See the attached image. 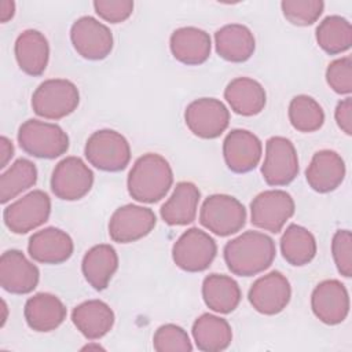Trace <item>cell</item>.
Listing matches in <instances>:
<instances>
[{
	"instance_id": "35",
	"label": "cell",
	"mask_w": 352,
	"mask_h": 352,
	"mask_svg": "<svg viewBox=\"0 0 352 352\" xmlns=\"http://www.w3.org/2000/svg\"><path fill=\"white\" fill-rule=\"evenodd\" d=\"M285 18L297 26H308L319 19L324 3L322 0H285L280 3Z\"/></svg>"
},
{
	"instance_id": "29",
	"label": "cell",
	"mask_w": 352,
	"mask_h": 352,
	"mask_svg": "<svg viewBox=\"0 0 352 352\" xmlns=\"http://www.w3.org/2000/svg\"><path fill=\"white\" fill-rule=\"evenodd\" d=\"M202 297L212 311L230 314L238 307L242 294L239 285L231 276L210 274L204 279Z\"/></svg>"
},
{
	"instance_id": "21",
	"label": "cell",
	"mask_w": 352,
	"mask_h": 352,
	"mask_svg": "<svg viewBox=\"0 0 352 352\" xmlns=\"http://www.w3.org/2000/svg\"><path fill=\"white\" fill-rule=\"evenodd\" d=\"M23 315L32 330L47 333L63 323L66 319V307L51 293H37L26 301Z\"/></svg>"
},
{
	"instance_id": "7",
	"label": "cell",
	"mask_w": 352,
	"mask_h": 352,
	"mask_svg": "<svg viewBox=\"0 0 352 352\" xmlns=\"http://www.w3.org/2000/svg\"><path fill=\"white\" fill-rule=\"evenodd\" d=\"M217 246L214 239L199 228L183 232L172 248L175 264L187 272H201L214 260Z\"/></svg>"
},
{
	"instance_id": "12",
	"label": "cell",
	"mask_w": 352,
	"mask_h": 352,
	"mask_svg": "<svg viewBox=\"0 0 352 352\" xmlns=\"http://www.w3.org/2000/svg\"><path fill=\"white\" fill-rule=\"evenodd\" d=\"M94 184V173L78 157L63 158L51 176L52 192L65 201H77L85 197Z\"/></svg>"
},
{
	"instance_id": "14",
	"label": "cell",
	"mask_w": 352,
	"mask_h": 352,
	"mask_svg": "<svg viewBox=\"0 0 352 352\" xmlns=\"http://www.w3.org/2000/svg\"><path fill=\"white\" fill-rule=\"evenodd\" d=\"M157 217L150 208L124 205L110 217L109 235L114 242L129 243L148 235L155 227Z\"/></svg>"
},
{
	"instance_id": "28",
	"label": "cell",
	"mask_w": 352,
	"mask_h": 352,
	"mask_svg": "<svg viewBox=\"0 0 352 352\" xmlns=\"http://www.w3.org/2000/svg\"><path fill=\"white\" fill-rule=\"evenodd\" d=\"M118 268V256L113 246L100 243L91 248L82 258L81 270L85 280L95 289L103 290Z\"/></svg>"
},
{
	"instance_id": "43",
	"label": "cell",
	"mask_w": 352,
	"mask_h": 352,
	"mask_svg": "<svg viewBox=\"0 0 352 352\" xmlns=\"http://www.w3.org/2000/svg\"><path fill=\"white\" fill-rule=\"evenodd\" d=\"M1 309H3V316H1V326H4L6 320H7V305H6V301L3 300L1 301Z\"/></svg>"
},
{
	"instance_id": "40",
	"label": "cell",
	"mask_w": 352,
	"mask_h": 352,
	"mask_svg": "<svg viewBox=\"0 0 352 352\" xmlns=\"http://www.w3.org/2000/svg\"><path fill=\"white\" fill-rule=\"evenodd\" d=\"M337 125L345 132L346 135H352V100L351 98H345L344 100L338 102L334 113Z\"/></svg>"
},
{
	"instance_id": "20",
	"label": "cell",
	"mask_w": 352,
	"mask_h": 352,
	"mask_svg": "<svg viewBox=\"0 0 352 352\" xmlns=\"http://www.w3.org/2000/svg\"><path fill=\"white\" fill-rule=\"evenodd\" d=\"M309 187L318 192H330L340 187L345 177V164L333 150H320L314 154L305 170Z\"/></svg>"
},
{
	"instance_id": "41",
	"label": "cell",
	"mask_w": 352,
	"mask_h": 352,
	"mask_svg": "<svg viewBox=\"0 0 352 352\" xmlns=\"http://www.w3.org/2000/svg\"><path fill=\"white\" fill-rule=\"evenodd\" d=\"M12 155H14L12 142L8 138L1 136L0 138V168H6L8 161L12 158Z\"/></svg>"
},
{
	"instance_id": "26",
	"label": "cell",
	"mask_w": 352,
	"mask_h": 352,
	"mask_svg": "<svg viewBox=\"0 0 352 352\" xmlns=\"http://www.w3.org/2000/svg\"><path fill=\"white\" fill-rule=\"evenodd\" d=\"M217 54L228 62L248 60L256 48L254 36L249 28L239 23H230L214 33Z\"/></svg>"
},
{
	"instance_id": "11",
	"label": "cell",
	"mask_w": 352,
	"mask_h": 352,
	"mask_svg": "<svg viewBox=\"0 0 352 352\" xmlns=\"http://www.w3.org/2000/svg\"><path fill=\"white\" fill-rule=\"evenodd\" d=\"M184 120L186 125L195 136L214 139L227 129L230 111L223 102L214 98H201L187 106Z\"/></svg>"
},
{
	"instance_id": "31",
	"label": "cell",
	"mask_w": 352,
	"mask_h": 352,
	"mask_svg": "<svg viewBox=\"0 0 352 352\" xmlns=\"http://www.w3.org/2000/svg\"><path fill=\"white\" fill-rule=\"evenodd\" d=\"M280 250L289 264L301 267L315 257L316 241L307 228L298 224H290L280 238Z\"/></svg>"
},
{
	"instance_id": "30",
	"label": "cell",
	"mask_w": 352,
	"mask_h": 352,
	"mask_svg": "<svg viewBox=\"0 0 352 352\" xmlns=\"http://www.w3.org/2000/svg\"><path fill=\"white\" fill-rule=\"evenodd\" d=\"M192 337L199 351L219 352L231 344L232 330L226 319L204 314L192 324Z\"/></svg>"
},
{
	"instance_id": "18",
	"label": "cell",
	"mask_w": 352,
	"mask_h": 352,
	"mask_svg": "<svg viewBox=\"0 0 352 352\" xmlns=\"http://www.w3.org/2000/svg\"><path fill=\"white\" fill-rule=\"evenodd\" d=\"M260 139L246 129H232L224 139V161L235 173H246L254 169L261 158Z\"/></svg>"
},
{
	"instance_id": "13",
	"label": "cell",
	"mask_w": 352,
	"mask_h": 352,
	"mask_svg": "<svg viewBox=\"0 0 352 352\" xmlns=\"http://www.w3.org/2000/svg\"><path fill=\"white\" fill-rule=\"evenodd\" d=\"M70 40L77 54L89 60L104 59L113 50L110 29L92 16H81L73 23Z\"/></svg>"
},
{
	"instance_id": "34",
	"label": "cell",
	"mask_w": 352,
	"mask_h": 352,
	"mask_svg": "<svg viewBox=\"0 0 352 352\" xmlns=\"http://www.w3.org/2000/svg\"><path fill=\"white\" fill-rule=\"evenodd\" d=\"M289 120L294 129L309 133L322 128L324 113L322 106L308 95H297L289 104Z\"/></svg>"
},
{
	"instance_id": "24",
	"label": "cell",
	"mask_w": 352,
	"mask_h": 352,
	"mask_svg": "<svg viewBox=\"0 0 352 352\" xmlns=\"http://www.w3.org/2000/svg\"><path fill=\"white\" fill-rule=\"evenodd\" d=\"M15 58L22 72L29 76H40L44 73L48 58L50 45L45 36L38 30H25L15 41Z\"/></svg>"
},
{
	"instance_id": "4",
	"label": "cell",
	"mask_w": 352,
	"mask_h": 352,
	"mask_svg": "<svg viewBox=\"0 0 352 352\" xmlns=\"http://www.w3.org/2000/svg\"><path fill=\"white\" fill-rule=\"evenodd\" d=\"M80 102L77 87L63 78H51L41 82L32 96L33 111L47 120H60L72 114Z\"/></svg>"
},
{
	"instance_id": "8",
	"label": "cell",
	"mask_w": 352,
	"mask_h": 352,
	"mask_svg": "<svg viewBox=\"0 0 352 352\" xmlns=\"http://www.w3.org/2000/svg\"><path fill=\"white\" fill-rule=\"evenodd\" d=\"M50 213V197L41 190H34L8 205L4 209L3 219L11 232L26 234L44 224Z\"/></svg>"
},
{
	"instance_id": "36",
	"label": "cell",
	"mask_w": 352,
	"mask_h": 352,
	"mask_svg": "<svg viewBox=\"0 0 352 352\" xmlns=\"http://www.w3.org/2000/svg\"><path fill=\"white\" fill-rule=\"evenodd\" d=\"M153 346L158 352H190L192 344L187 331L173 323L157 329L153 337Z\"/></svg>"
},
{
	"instance_id": "27",
	"label": "cell",
	"mask_w": 352,
	"mask_h": 352,
	"mask_svg": "<svg viewBox=\"0 0 352 352\" xmlns=\"http://www.w3.org/2000/svg\"><path fill=\"white\" fill-rule=\"evenodd\" d=\"M201 198L198 187L191 182L176 184L172 195L161 208V217L169 226H186L195 220Z\"/></svg>"
},
{
	"instance_id": "2",
	"label": "cell",
	"mask_w": 352,
	"mask_h": 352,
	"mask_svg": "<svg viewBox=\"0 0 352 352\" xmlns=\"http://www.w3.org/2000/svg\"><path fill=\"white\" fill-rule=\"evenodd\" d=\"M173 183L169 162L160 154L147 153L136 160L128 175V192L138 202L154 204L162 199Z\"/></svg>"
},
{
	"instance_id": "25",
	"label": "cell",
	"mask_w": 352,
	"mask_h": 352,
	"mask_svg": "<svg viewBox=\"0 0 352 352\" xmlns=\"http://www.w3.org/2000/svg\"><path fill=\"white\" fill-rule=\"evenodd\" d=\"M224 98L232 111L246 117L258 114L267 100L263 85L249 77H238L230 81L224 89Z\"/></svg>"
},
{
	"instance_id": "22",
	"label": "cell",
	"mask_w": 352,
	"mask_h": 352,
	"mask_svg": "<svg viewBox=\"0 0 352 352\" xmlns=\"http://www.w3.org/2000/svg\"><path fill=\"white\" fill-rule=\"evenodd\" d=\"M170 51L173 56L184 65H201L210 55V37L198 28L186 26L176 29L170 36Z\"/></svg>"
},
{
	"instance_id": "3",
	"label": "cell",
	"mask_w": 352,
	"mask_h": 352,
	"mask_svg": "<svg viewBox=\"0 0 352 352\" xmlns=\"http://www.w3.org/2000/svg\"><path fill=\"white\" fill-rule=\"evenodd\" d=\"M18 143L26 154L51 160L67 151L69 136L56 124L28 120L19 126Z\"/></svg>"
},
{
	"instance_id": "1",
	"label": "cell",
	"mask_w": 352,
	"mask_h": 352,
	"mask_svg": "<svg viewBox=\"0 0 352 352\" xmlns=\"http://www.w3.org/2000/svg\"><path fill=\"white\" fill-rule=\"evenodd\" d=\"M276 254L271 236L260 231H246L224 246L228 270L238 276H253L267 270Z\"/></svg>"
},
{
	"instance_id": "37",
	"label": "cell",
	"mask_w": 352,
	"mask_h": 352,
	"mask_svg": "<svg viewBox=\"0 0 352 352\" xmlns=\"http://www.w3.org/2000/svg\"><path fill=\"white\" fill-rule=\"evenodd\" d=\"M326 81L330 88L340 94L348 95L352 91V59L344 56L333 60L326 70Z\"/></svg>"
},
{
	"instance_id": "10",
	"label": "cell",
	"mask_w": 352,
	"mask_h": 352,
	"mask_svg": "<svg viewBox=\"0 0 352 352\" xmlns=\"http://www.w3.org/2000/svg\"><path fill=\"white\" fill-rule=\"evenodd\" d=\"M293 213L294 201L283 190L263 191L250 204L252 224L274 234L283 228Z\"/></svg>"
},
{
	"instance_id": "33",
	"label": "cell",
	"mask_w": 352,
	"mask_h": 352,
	"mask_svg": "<svg viewBox=\"0 0 352 352\" xmlns=\"http://www.w3.org/2000/svg\"><path fill=\"white\" fill-rule=\"evenodd\" d=\"M37 182L36 165L25 158L16 160L0 176V201L7 204L21 192L33 187Z\"/></svg>"
},
{
	"instance_id": "44",
	"label": "cell",
	"mask_w": 352,
	"mask_h": 352,
	"mask_svg": "<svg viewBox=\"0 0 352 352\" xmlns=\"http://www.w3.org/2000/svg\"><path fill=\"white\" fill-rule=\"evenodd\" d=\"M91 348H96V349H102V346H100V345H87V346H84V349H91Z\"/></svg>"
},
{
	"instance_id": "42",
	"label": "cell",
	"mask_w": 352,
	"mask_h": 352,
	"mask_svg": "<svg viewBox=\"0 0 352 352\" xmlns=\"http://www.w3.org/2000/svg\"><path fill=\"white\" fill-rule=\"evenodd\" d=\"M15 14V3L11 0H3L0 3V21L3 23L8 22Z\"/></svg>"
},
{
	"instance_id": "15",
	"label": "cell",
	"mask_w": 352,
	"mask_h": 352,
	"mask_svg": "<svg viewBox=\"0 0 352 352\" xmlns=\"http://www.w3.org/2000/svg\"><path fill=\"white\" fill-rule=\"evenodd\" d=\"M248 297L257 312L275 315L287 307L292 297V287L283 274L272 271L252 285Z\"/></svg>"
},
{
	"instance_id": "5",
	"label": "cell",
	"mask_w": 352,
	"mask_h": 352,
	"mask_svg": "<svg viewBox=\"0 0 352 352\" xmlns=\"http://www.w3.org/2000/svg\"><path fill=\"white\" fill-rule=\"evenodd\" d=\"M84 151L88 162L104 172L122 170L131 160L128 140L113 129L94 132L85 143Z\"/></svg>"
},
{
	"instance_id": "19",
	"label": "cell",
	"mask_w": 352,
	"mask_h": 352,
	"mask_svg": "<svg viewBox=\"0 0 352 352\" xmlns=\"http://www.w3.org/2000/svg\"><path fill=\"white\" fill-rule=\"evenodd\" d=\"M70 235L59 228L48 227L34 232L29 238L28 250L33 260L43 264H60L73 254Z\"/></svg>"
},
{
	"instance_id": "6",
	"label": "cell",
	"mask_w": 352,
	"mask_h": 352,
	"mask_svg": "<svg viewBox=\"0 0 352 352\" xmlns=\"http://www.w3.org/2000/svg\"><path fill=\"white\" fill-rule=\"evenodd\" d=\"M199 221L210 232L219 236H228L245 226L246 209L231 195L213 194L204 201Z\"/></svg>"
},
{
	"instance_id": "32",
	"label": "cell",
	"mask_w": 352,
	"mask_h": 352,
	"mask_svg": "<svg viewBox=\"0 0 352 352\" xmlns=\"http://www.w3.org/2000/svg\"><path fill=\"white\" fill-rule=\"evenodd\" d=\"M316 41L329 55L348 51L352 44V28L349 21L340 15L326 16L316 28Z\"/></svg>"
},
{
	"instance_id": "9",
	"label": "cell",
	"mask_w": 352,
	"mask_h": 352,
	"mask_svg": "<svg viewBox=\"0 0 352 352\" xmlns=\"http://www.w3.org/2000/svg\"><path fill=\"white\" fill-rule=\"evenodd\" d=\"M261 173L267 184L279 187L292 183L298 175V157L293 143L283 136H272L265 144Z\"/></svg>"
},
{
	"instance_id": "38",
	"label": "cell",
	"mask_w": 352,
	"mask_h": 352,
	"mask_svg": "<svg viewBox=\"0 0 352 352\" xmlns=\"http://www.w3.org/2000/svg\"><path fill=\"white\" fill-rule=\"evenodd\" d=\"M331 253L338 272L349 278L352 275V234L349 230H338L334 234Z\"/></svg>"
},
{
	"instance_id": "23",
	"label": "cell",
	"mask_w": 352,
	"mask_h": 352,
	"mask_svg": "<svg viewBox=\"0 0 352 352\" xmlns=\"http://www.w3.org/2000/svg\"><path fill=\"white\" fill-rule=\"evenodd\" d=\"M72 320L85 338L99 340L111 330L114 312L104 301L88 300L73 309Z\"/></svg>"
},
{
	"instance_id": "17",
	"label": "cell",
	"mask_w": 352,
	"mask_h": 352,
	"mask_svg": "<svg viewBox=\"0 0 352 352\" xmlns=\"http://www.w3.org/2000/svg\"><path fill=\"white\" fill-rule=\"evenodd\" d=\"M40 279L38 268L19 250L11 249L0 257V285L12 294H26L36 289Z\"/></svg>"
},
{
	"instance_id": "39",
	"label": "cell",
	"mask_w": 352,
	"mask_h": 352,
	"mask_svg": "<svg viewBox=\"0 0 352 352\" xmlns=\"http://www.w3.org/2000/svg\"><path fill=\"white\" fill-rule=\"evenodd\" d=\"M95 12L110 23H120L128 19L133 11L131 0H96L94 1Z\"/></svg>"
},
{
	"instance_id": "16",
	"label": "cell",
	"mask_w": 352,
	"mask_h": 352,
	"mask_svg": "<svg viewBox=\"0 0 352 352\" xmlns=\"http://www.w3.org/2000/svg\"><path fill=\"white\" fill-rule=\"evenodd\" d=\"M311 307L315 316L326 324H338L349 312L348 290L337 279L320 282L312 292Z\"/></svg>"
}]
</instances>
